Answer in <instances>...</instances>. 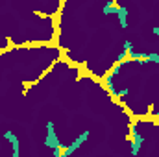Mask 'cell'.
Returning a JSON list of instances; mask_svg holds the SVG:
<instances>
[{
  "instance_id": "cell-1",
  "label": "cell",
  "mask_w": 159,
  "mask_h": 157,
  "mask_svg": "<svg viewBox=\"0 0 159 157\" xmlns=\"http://www.w3.org/2000/svg\"><path fill=\"white\" fill-rule=\"evenodd\" d=\"M44 146H46V148H52V150H56V148L61 146V141L57 139V133H56V128H54V122H52V120L46 122V139H44Z\"/></svg>"
},
{
  "instance_id": "cell-2",
  "label": "cell",
  "mask_w": 159,
  "mask_h": 157,
  "mask_svg": "<svg viewBox=\"0 0 159 157\" xmlns=\"http://www.w3.org/2000/svg\"><path fill=\"white\" fill-rule=\"evenodd\" d=\"M143 142H144V137L143 133L137 129V126H131V155L137 157L141 148H143Z\"/></svg>"
},
{
  "instance_id": "cell-3",
  "label": "cell",
  "mask_w": 159,
  "mask_h": 157,
  "mask_svg": "<svg viewBox=\"0 0 159 157\" xmlns=\"http://www.w3.org/2000/svg\"><path fill=\"white\" fill-rule=\"evenodd\" d=\"M89 135H91V131H83V133H80V137H76V139H74V141H72V142L63 150V152H61V157H69L70 154H74L80 146L89 139Z\"/></svg>"
},
{
  "instance_id": "cell-4",
  "label": "cell",
  "mask_w": 159,
  "mask_h": 157,
  "mask_svg": "<svg viewBox=\"0 0 159 157\" xmlns=\"http://www.w3.org/2000/svg\"><path fill=\"white\" fill-rule=\"evenodd\" d=\"M4 139L11 144V157H20V141L13 131H6Z\"/></svg>"
},
{
  "instance_id": "cell-5",
  "label": "cell",
  "mask_w": 159,
  "mask_h": 157,
  "mask_svg": "<svg viewBox=\"0 0 159 157\" xmlns=\"http://www.w3.org/2000/svg\"><path fill=\"white\" fill-rule=\"evenodd\" d=\"M102 13H104V15H117V13H119V6H117L113 0H107V2L102 6Z\"/></svg>"
},
{
  "instance_id": "cell-6",
  "label": "cell",
  "mask_w": 159,
  "mask_h": 157,
  "mask_svg": "<svg viewBox=\"0 0 159 157\" xmlns=\"http://www.w3.org/2000/svg\"><path fill=\"white\" fill-rule=\"evenodd\" d=\"M117 17H119L120 28H122V30H126V28H128V7L119 6V13H117Z\"/></svg>"
},
{
  "instance_id": "cell-7",
  "label": "cell",
  "mask_w": 159,
  "mask_h": 157,
  "mask_svg": "<svg viewBox=\"0 0 159 157\" xmlns=\"http://www.w3.org/2000/svg\"><path fill=\"white\" fill-rule=\"evenodd\" d=\"M146 61H152V63H159V54L157 52H152L146 56Z\"/></svg>"
},
{
  "instance_id": "cell-8",
  "label": "cell",
  "mask_w": 159,
  "mask_h": 157,
  "mask_svg": "<svg viewBox=\"0 0 159 157\" xmlns=\"http://www.w3.org/2000/svg\"><path fill=\"white\" fill-rule=\"evenodd\" d=\"M126 57H128V54H126V50H124L122 54H119V56H117V61H119V63H122V61H128Z\"/></svg>"
},
{
  "instance_id": "cell-9",
  "label": "cell",
  "mask_w": 159,
  "mask_h": 157,
  "mask_svg": "<svg viewBox=\"0 0 159 157\" xmlns=\"http://www.w3.org/2000/svg\"><path fill=\"white\" fill-rule=\"evenodd\" d=\"M154 35H156V37H159V22H157V26L154 28Z\"/></svg>"
},
{
  "instance_id": "cell-10",
  "label": "cell",
  "mask_w": 159,
  "mask_h": 157,
  "mask_svg": "<svg viewBox=\"0 0 159 157\" xmlns=\"http://www.w3.org/2000/svg\"><path fill=\"white\" fill-rule=\"evenodd\" d=\"M157 120H159V111H157Z\"/></svg>"
}]
</instances>
